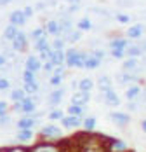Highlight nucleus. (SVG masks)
I'll return each instance as SVG.
<instances>
[{
	"instance_id": "obj_1",
	"label": "nucleus",
	"mask_w": 146,
	"mask_h": 152,
	"mask_svg": "<svg viewBox=\"0 0 146 152\" xmlns=\"http://www.w3.org/2000/svg\"><path fill=\"white\" fill-rule=\"evenodd\" d=\"M64 65L70 66V68H84V63L87 60V53H82V51H77V49H68L64 51Z\"/></svg>"
},
{
	"instance_id": "obj_2",
	"label": "nucleus",
	"mask_w": 146,
	"mask_h": 152,
	"mask_svg": "<svg viewBox=\"0 0 146 152\" xmlns=\"http://www.w3.org/2000/svg\"><path fill=\"white\" fill-rule=\"evenodd\" d=\"M38 133H40V137L44 138V140H54V138H63V133L64 131L59 126H56V124H47Z\"/></svg>"
},
{
	"instance_id": "obj_3",
	"label": "nucleus",
	"mask_w": 146,
	"mask_h": 152,
	"mask_svg": "<svg viewBox=\"0 0 146 152\" xmlns=\"http://www.w3.org/2000/svg\"><path fill=\"white\" fill-rule=\"evenodd\" d=\"M110 119L113 121V124H117V126H127V124H131L132 117L131 114H127V112H122V110H115V112H110Z\"/></svg>"
},
{
	"instance_id": "obj_4",
	"label": "nucleus",
	"mask_w": 146,
	"mask_h": 152,
	"mask_svg": "<svg viewBox=\"0 0 146 152\" xmlns=\"http://www.w3.org/2000/svg\"><path fill=\"white\" fill-rule=\"evenodd\" d=\"M12 44V49H14L16 53H23V51H26V47H28V40H26V33L25 31L19 30V33L16 35V39L11 42Z\"/></svg>"
},
{
	"instance_id": "obj_5",
	"label": "nucleus",
	"mask_w": 146,
	"mask_h": 152,
	"mask_svg": "<svg viewBox=\"0 0 146 152\" xmlns=\"http://www.w3.org/2000/svg\"><path fill=\"white\" fill-rule=\"evenodd\" d=\"M47 60L51 61L54 66H64V60H66L64 51H54V49H51L47 53Z\"/></svg>"
},
{
	"instance_id": "obj_6",
	"label": "nucleus",
	"mask_w": 146,
	"mask_h": 152,
	"mask_svg": "<svg viewBox=\"0 0 146 152\" xmlns=\"http://www.w3.org/2000/svg\"><path fill=\"white\" fill-rule=\"evenodd\" d=\"M25 70H30L33 74H37L38 70H42V61L38 60V56L30 54L28 58H26V61H25Z\"/></svg>"
},
{
	"instance_id": "obj_7",
	"label": "nucleus",
	"mask_w": 146,
	"mask_h": 152,
	"mask_svg": "<svg viewBox=\"0 0 146 152\" xmlns=\"http://www.w3.org/2000/svg\"><path fill=\"white\" fill-rule=\"evenodd\" d=\"M37 124V115L31 114V115H23L19 121H17V129H33Z\"/></svg>"
},
{
	"instance_id": "obj_8",
	"label": "nucleus",
	"mask_w": 146,
	"mask_h": 152,
	"mask_svg": "<svg viewBox=\"0 0 146 152\" xmlns=\"http://www.w3.org/2000/svg\"><path fill=\"white\" fill-rule=\"evenodd\" d=\"M103 102L106 103V105L110 107H118L122 102H120V98H118V94L115 93V89H108V91L103 93Z\"/></svg>"
},
{
	"instance_id": "obj_9",
	"label": "nucleus",
	"mask_w": 146,
	"mask_h": 152,
	"mask_svg": "<svg viewBox=\"0 0 146 152\" xmlns=\"http://www.w3.org/2000/svg\"><path fill=\"white\" fill-rule=\"evenodd\" d=\"M35 110H37L35 100L30 98V96H26V98L21 102V110H19V112H23L25 115H31V114H35Z\"/></svg>"
},
{
	"instance_id": "obj_10",
	"label": "nucleus",
	"mask_w": 146,
	"mask_h": 152,
	"mask_svg": "<svg viewBox=\"0 0 146 152\" xmlns=\"http://www.w3.org/2000/svg\"><path fill=\"white\" fill-rule=\"evenodd\" d=\"M90 102V93H84V91H78L72 96V105H80V107H85Z\"/></svg>"
},
{
	"instance_id": "obj_11",
	"label": "nucleus",
	"mask_w": 146,
	"mask_h": 152,
	"mask_svg": "<svg viewBox=\"0 0 146 152\" xmlns=\"http://www.w3.org/2000/svg\"><path fill=\"white\" fill-rule=\"evenodd\" d=\"M9 25H14V26H23V25H26V18L23 14V11H12L11 14H9Z\"/></svg>"
},
{
	"instance_id": "obj_12",
	"label": "nucleus",
	"mask_w": 146,
	"mask_h": 152,
	"mask_svg": "<svg viewBox=\"0 0 146 152\" xmlns=\"http://www.w3.org/2000/svg\"><path fill=\"white\" fill-rule=\"evenodd\" d=\"M61 124H63V128H66V129H73V128L82 126V119H80V117H73V115H64V117L61 119Z\"/></svg>"
},
{
	"instance_id": "obj_13",
	"label": "nucleus",
	"mask_w": 146,
	"mask_h": 152,
	"mask_svg": "<svg viewBox=\"0 0 146 152\" xmlns=\"http://www.w3.org/2000/svg\"><path fill=\"white\" fill-rule=\"evenodd\" d=\"M143 31H145V26L143 25H132L127 28V39H132V40H137V39H141L143 37Z\"/></svg>"
},
{
	"instance_id": "obj_14",
	"label": "nucleus",
	"mask_w": 146,
	"mask_h": 152,
	"mask_svg": "<svg viewBox=\"0 0 146 152\" xmlns=\"http://www.w3.org/2000/svg\"><path fill=\"white\" fill-rule=\"evenodd\" d=\"M141 93H143L141 86L132 84V86H129V88H127V91H125V98H127V102H136V100L141 96Z\"/></svg>"
},
{
	"instance_id": "obj_15",
	"label": "nucleus",
	"mask_w": 146,
	"mask_h": 152,
	"mask_svg": "<svg viewBox=\"0 0 146 152\" xmlns=\"http://www.w3.org/2000/svg\"><path fill=\"white\" fill-rule=\"evenodd\" d=\"M63 96H64V89L63 88H56L54 91L49 94V103L52 107H58L63 102Z\"/></svg>"
},
{
	"instance_id": "obj_16",
	"label": "nucleus",
	"mask_w": 146,
	"mask_h": 152,
	"mask_svg": "<svg viewBox=\"0 0 146 152\" xmlns=\"http://www.w3.org/2000/svg\"><path fill=\"white\" fill-rule=\"evenodd\" d=\"M45 31H47V35H54V37H59V35H61L59 21H56V19H51V21H47V25H45Z\"/></svg>"
},
{
	"instance_id": "obj_17",
	"label": "nucleus",
	"mask_w": 146,
	"mask_h": 152,
	"mask_svg": "<svg viewBox=\"0 0 146 152\" xmlns=\"http://www.w3.org/2000/svg\"><path fill=\"white\" fill-rule=\"evenodd\" d=\"M17 142L19 143H28L33 140V129H17Z\"/></svg>"
},
{
	"instance_id": "obj_18",
	"label": "nucleus",
	"mask_w": 146,
	"mask_h": 152,
	"mask_svg": "<svg viewBox=\"0 0 146 152\" xmlns=\"http://www.w3.org/2000/svg\"><path fill=\"white\" fill-rule=\"evenodd\" d=\"M127 47H129V40L124 39V37H117L113 40H110V49H122V51H125Z\"/></svg>"
},
{
	"instance_id": "obj_19",
	"label": "nucleus",
	"mask_w": 146,
	"mask_h": 152,
	"mask_svg": "<svg viewBox=\"0 0 146 152\" xmlns=\"http://www.w3.org/2000/svg\"><path fill=\"white\" fill-rule=\"evenodd\" d=\"M78 89L84 93H90L94 89V80L90 79V77H84V79H80L78 80Z\"/></svg>"
},
{
	"instance_id": "obj_20",
	"label": "nucleus",
	"mask_w": 146,
	"mask_h": 152,
	"mask_svg": "<svg viewBox=\"0 0 146 152\" xmlns=\"http://www.w3.org/2000/svg\"><path fill=\"white\" fill-rule=\"evenodd\" d=\"M98 88H99V91L104 93L108 91V89H113V86H111V79L108 75H101L98 79Z\"/></svg>"
},
{
	"instance_id": "obj_21",
	"label": "nucleus",
	"mask_w": 146,
	"mask_h": 152,
	"mask_svg": "<svg viewBox=\"0 0 146 152\" xmlns=\"http://www.w3.org/2000/svg\"><path fill=\"white\" fill-rule=\"evenodd\" d=\"M17 33H19V28H17V26H14V25H7L5 30H4V39L9 40V42H12Z\"/></svg>"
},
{
	"instance_id": "obj_22",
	"label": "nucleus",
	"mask_w": 146,
	"mask_h": 152,
	"mask_svg": "<svg viewBox=\"0 0 146 152\" xmlns=\"http://www.w3.org/2000/svg\"><path fill=\"white\" fill-rule=\"evenodd\" d=\"M137 65H139L137 58H125L124 63H122V70L124 72H134L137 68Z\"/></svg>"
},
{
	"instance_id": "obj_23",
	"label": "nucleus",
	"mask_w": 146,
	"mask_h": 152,
	"mask_svg": "<svg viewBox=\"0 0 146 152\" xmlns=\"http://www.w3.org/2000/svg\"><path fill=\"white\" fill-rule=\"evenodd\" d=\"M35 51H37V53H40V54L51 51V44H49L47 37H45V39H40V40H35Z\"/></svg>"
},
{
	"instance_id": "obj_24",
	"label": "nucleus",
	"mask_w": 146,
	"mask_h": 152,
	"mask_svg": "<svg viewBox=\"0 0 146 152\" xmlns=\"http://www.w3.org/2000/svg\"><path fill=\"white\" fill-rule=\"evenodd\" d=\"M68 115H73V117H84L85 115V107L80 105H70L68 107Z\"/></svg>"
},
{
	"instance_id": "obj_25",
	"label": "nucleus",
	"mask_w": 146,
	"mask_h": 152,
	"mask_svg": "<svg viewBox=\"0 0 146 152\" xmlns=\"http://www.w3.org/2000/svg\"><path fill=\"white\" fill-rule=\"evenodd\" d=\"M96 124H98V121H96V117H92V115H87V117L82 119V128H84L85 131H94V129H96Z\"/></svg>"
},
{
	"instance_id": "obj_26",
	"label": "nucleus",
	"mask_w": 146,
	"mask_h": 152,
	"mask_svg": "<svg viewBox=\"0 0 146 152\" xmlns=\"http://www.w3.org/2000/svg\"><path fill=\"white\" fill-rule=\"evenodd\" d=\"M143 54V47L141 46H129L125 49V56L127 58H139Z\"/></svg>"
},
{
	"instance_id": "obj_27",
	"label": "nucleus",
	"mask_w": 146,
	"mask_h": 152,
	"mask_svg": "<svg viewBox=\"0 0 146 152\" xmlns=\"http://www.w3.org/2000/svg\"><path fill=\"white\" fill-rule=\"evenodd\" d=\"M99 65H101V60H98V58H94L92 54H89L85 63H84V68H87V70H96Z\"/></svg>"
},
{
	"instance_id": "obj_28",
	"label": "nucleus",
	"mask_w": 146,
	"mask_h": 152,
	"mask_svg": "<svg viewBox=\"0 0 146 152\" xmlns=\"http://www.w3.org/2000/svg\"><path fill=\"white\" fill-rule=\"evenodd\" d=\"M26 96H28V94L23 91V88H21V89H12V93H11V100H12V103H19V102H23Z\"/></svg>"
},
{
	"instance_id": "obj_29",
	"label": "nucleus",
	"mask_w": 146,
	"mask_h": 152,
	"mask_svg": "<svg viewBox=\"0 0 146 152\" xmlns=\"http://www.w3.org/2000/svg\"><path fill=\"white\" fill-rule=\"evenodd\" d=\"M127 149H129V145L124 140H113L111 142V151L113 152H125Z\"/></svg>"
},
{
	"instance_id": "obj_30",
	"label": "nucleus",
	"mask_w": 146,
	"mask_h": 152,
	"mask_svg": "<svg viewBox=\"0 0 146 152\" xmlns=\"http://www.w3.org/2000/svg\"><path fill=\"white\" fill-rule=\"evenodd\" d=\"M31 152H61L58 147L51 145V143H42V145H37Z\"/></svg>"
},
{
	"instance_id": "obj_31",
	"label": "nucleus",
	"mask_w": 146,
	"mask_h": 152,
	"mask_svg": "<svg viewBox=\"0 0 146 152\" xmlns=\"http://www.w3.org/2000/svg\"><path fill=\"white\" fill-rule=\"evenodd\" d=\"M92 28V21L89 19V18H82L78 23H77V30H80V31H89Z\"/></svg>"
},
{
	"instance_id": "obj_32",
	"label": "nucleus",
	"mask_w": 146,
	"mask_h": 152,
	"mask_svg": "<svg viewBox=\"0 0 146 152\" xmlns=\"http://www.w3.org/2000/svg\"><path fill=\"white\" fill-rule=\"evenodd\" d=\"M47 37V31H45V26H38L31 31V39L33 40H40V39H45Z\"/></svg>"
},
{
	"instance_id": "obj_33",
	"label": "nucleus",
	"mask_w": 146,
	"mask_h": 152,
	"mask_svg": "<svg viewBox=\"0 0 146 152\" xmlns=\"http://www.w3.org/2000/svg\"><path fill=\"white\" fill-rule=\"evenodd\" d=\"M47 117H49L51 121H61V119L64 117V112L59 110V108H52V110L47 114Z\"/></svg>"
},
{
	"instance_id": "obj_34",
	"label": "nucleus",
	"mask_w": 146,
	"mask_h": 152,
	"mask_svg": "<svg viewBox=\"0 0 146 152\" xmlns=\"http://www.w3.org/2000/svg\"><path fill=\"white\" fill-rule=\"evenodd\" d=\"M64 44H66V40H64V39L56 37V39H54V42L51 44V49H54V51H64Z\"/></svg>"
},
{
	"instance_id": "obj_35",
	"label": "nucleus",
	"mask_w": 146,
	"mask_h": 152,
	"mask_svg": "<svg viewBox=\"0 0 146 152\" xmlns=\"http://www.w3.org/2000/svg\"><path fill=\"white\" fill-rule=\"evenodd\" d=\"M80 37H82V31H80V30H72L68 35H66V39H64V40H68V42H78V40H80Z\"/></svg>"
},
{
	"instance_id": "obj_36",
	"label": "nucleus",
	"mask_w": 146,
	"mask_h": 152,
	"mask_svg": "<svg viewBox=\"0 0 146 152\" xmlns=\"http://www.w3.org/2000/svg\"><path fill=\"white\" fill-rule=\"evenodd\" d=\"M59 28H61V33H64V35H68L70 31L73 30V26H72V21H59Z\"/></svg>"
},
{
	"instance_id": "obj_37",
	"label": "nucleus",
	"mask_w": 146,
	"mask_h": 152,
	"mask_svg": "<svg viewBox=\"0 0 146 152\" xmlns=\"http://www.w3.org/2000/svg\"><path fill=\"white\" fill-rule=\"evenodd\" d=\"M23 82L25 84H31V82H37V77L33 72H30V70H25L23 72Z\"/></svg>"
},
{
	"instance_id": "obj_38",
	"label": "nucleus",
	"mask_w": 146,
	"mask_h": 152,
	"mask_svg": "<svg viewBox=\"0 0 146 152\" xmlns=\"http://www.w3.org/2000/svg\"><path fill=\"white\" fill-rule=\"evenodd\" d=\"M23 91L26 93V94H35V93L38 91V84H37V82H31V84H25V86H23Z\"/></svg>"
},
{
	"instance_id": "obj_39",
	"label": "nucleus",
	"mask_w": 146,
	"mask_h": 152,
	"mask_svg": "<svg viewBox=\"0 0 146 152\" xmlns=\"http://www.w3.org/2000/svg\"><path fill=\"white\" fill-rule=\"evenodd\" d=\"M63 77L64 75H51V79H49V84L52 86V88H59L61 86V82H63Z\"/></svg>"
},
{
	"instance_id": "obj_40",
	"label": "nucleus",
	"mask_w": 146,
	"mask_h": 152,
	"mask_svg": "<svg viewBox=\"0 0 146 152\" xmlns=\"http://www.w3.org/2000/svg\"><path fill=\"white\" fill-rule=\"evenodd\" d=\"M110 54H111L115 60H124V58H125V51H122V49H111Z\"/></svg>"
},
{
	"instance_id": "obj_41",
	"label": "nucleus",
	"mask_w": 146,
	"mask_h": 152,
	"mask_svg": "<svg viewBox=\"0 0 146 152\" xmlns=\"http://www.w3.org/2000/svg\"><path fill=\"white\" fill-rule=\"evenodd\" d=\"M117 21H118V23H122V25H127V23L131 21V16L124 14V12H118V14H117Z\"/></svg>"
},
{
	"instance_id": "obj_42",
	"label": "nucleus",
	"mask_w": 146,
	"mask_h": 152,
	"mask_svg": "<svg viewBox=\"0 0 146 152\" xmlns=\"http://www.w3.org/2000/svg\"><path fill=\"white\" fill-rule=\"evenodd\" d=\"M4 115H9V105H7V102L0 100V117H4Z\"/></svg>"
},
{
	"instance_id": "obj_43",
	"label": "nucleus",
	"mask_w": 146,
	"mask_h": 152,
	"mask_svg": "<svg viewBox=\"0 0 146 152\" xmlns=\"http://www.w3.org/2000/svg\"><path fill=\"white\" fill-rule=\"evenodd\" d=\"M131 80H136V75H131L129 72H124V75H120V82L122 84H127Z\"/></svg>"
},
{
	"instance_id": "obj_44",
	"label": "nucleus",
	"mask_w": 146,
	"mask_h": 152,
	"mask_svg": "<svg viewBox=\"0 0 146 152\" xmlns=\"http://www.w3.org/2000/svg\"><path fill=\"white\" fill-rule=\"evenodd\" d=\"M11 88V82H9V79H5V77H0V91H7Z\"/></svg>"
},
{
	"instance_id": "obj_45",
	"label": "nucleus",
	"mask_w": 146,
	"mask_h": 152,
	"mask_svg": "<svg viewBox=\"0 0 146 152\" xmlns=\"http://www.w3.org/2000/svg\"><path fill=\"white\" fill-rule=\"evenodd\" d=\"M42 70H45L47 74H52V72H54V65H52L51 61H44V63H42Z\"/></svg>"
},
{
	"instance_id": "obj_46",
	"label": "nucleus",
	"mask_w": 146,
	"mask_h": 152,
	"mask_svg": "<svg viewBox=\"0 0 146 152\" xmlns=\"http://www.w3.org/2000/svg\"><path fill=\"white\" fill-rule=\"evenodd\" d=\"M33 11H35V9H33L31 5H26V7L23 9V14H25V18H26V19H30V18L33 16Z\"/></svg>"
},
{
	"instance_id": "obj_47",
	"label": "nucleus",
	"mask_w": 146,
	"mask_h": 152,
	"mask_svg": "<svg viewBox=\"0 0 146 152\" xmlns=\"http://www.w3.org/2000/svg\"><path fill=\"white\" fill-rule=\"evenodd\" d=\"M94 58H98V60H101L103 61V58H104V51H101V49H96L94 53H90Z\"/></svg>"
},
{
	"instance_id": "obj_48",
	"label": "nucleus",
	"mask_w": 146,
	"mask_h": 152,
	"mask_svg": "<svg viewBox=\"0 0 146 152\" xmlns=\"http://www.w3.org/2000/svg\"><path fill=\"white\" fill-rule=\"evenodd\" d=\"M11 122V117L9 115H4V117H0V126H7Z\"/></svg>"
},
{
	"instance_id": "obj_49",
	"label": "nucleus",
	"mask_w": 146,
	"mask_h": 152,
	"mask_svg": "<svg viewBox=\"0 0 146 152\" xmlns=\"http://www.w3.org/2000/svg\"><path fill=\"white\" fill-rule=\"evenodd\" d=\"M5 65H7V56L5 54H0V68L5 66Z\"/></svg>"
},
{
	"instance_id": "obj_50",
	"label": "nucleus",
	"mask_w": 146,
	"mask_h": 152,
	"mask_svg": "<svg viewBox=\"0 0 146 152\" xmlns=\"http://www.w3.org/2000/svg\"><path fill=\"white\" fill-rule=\"evenodd\" d=\"M127 108H129V110H136V108H137V102H129V103H127Z\"/></svg>"
},
{
	"instance_id": "obj_51",
	"label": "nucleus",
	"mask_w": 146,
	"mask_h": 152,
	"mask_svg": "<svg viewBox=\"0 0 146 152\" xmlns=\"http://www.w3.org/2000/svg\"><path fill=\"white\" fill-rule=\"evenodd\" d=\"M68 11H70V12H77V11H78V4H72V5L68 7Z\"/></svg>"
},
{
	"instance_id": "obj_52",
	"label": "nucleus",
	"mask_w": 146,
	"mask_h": 152,
	"mask_svg": "<svg viewBox=\"0 0 146 152\" xmlns=\"http://www.w3.org/2000/svg\"><path fill=\"white\" fill-rule=\"evenodd\" d=\"M12 0H0V7H4V5H9Z\"/></svg>"
},
{
	"instance_id": "obj_53",
	"label": "nucleus",
	"mask_w": 146,
	"mask_h": 152,
	"mask_svg": "<svg viewBox=\"0 0 146 152\" xmlns=\"http://www.w3.org/2000/svg\"><path fill=\"white\" fill-rule=\"evenodd\" d=\"M141 129H143V133H146V119H143V122H141Z\"/></svg>"
},
{
	"instance_id": "obj_54",
	"label": "nucleus",
	"mask_w": 146,
	"mask_h": 152,
	"mask_svg": "<svg viewBox=\"0 0 146 152\" xmlns=\"http://www.w3.org/2000/svg\"><path fill=\"white\" fill-rule=\"evenodd\" d=\"M7 152H25L23 149H11V151H7Z\"/></svg>"
},
{
	"instance_id": "obj_55",
	"label": "nucleus",
	"mask_w": 146,
	"mask_h": 152,
	"mask_svg": "<svg viewBox=\"0 0 146 152\" xmlns=\"http://www.w3.org/2000/svg\"><path fill=\"white\" fill-rule=\"evenodd\" d=\"M66 2H70V4H78L80 0H66Z\"/></svg>"
},
{
	"instance_id": "obj_56",
	"label": "nucleus",
	"mask_w": 146,
	"mask_h": 152,
	"mask_svg": "<svg viewBox=\"0 0 146 152\" xmlns=\"http://www.w3.org/2000/svg\"><path fill=\"white\" fill-rule=\"evenodd\" d=\"M143 51H146V44H145V46H143Z\"/></svg>"
}]
</instances>
